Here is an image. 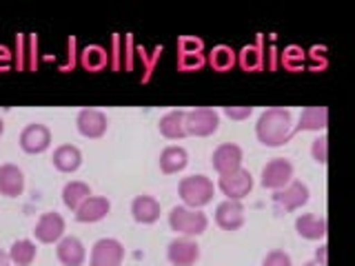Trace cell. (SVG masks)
Wrapping results in <instances>:
<instances>
[{
  "label": "cell",
  "instance_id": "cell-1",
  "mask_svg": "<svg viewBox=\"0 0 355 266\" xmlns=\"http://www.w3.org/2000/svg\"><path fill=\"white\" fill-rule=\"evenodd\" d=\"M255 136L264 147L277 149L293 138V114L284 107H271L255 122Z\"/></svg>",
  "mask_w": 355,
  "mask_h": 266
},
{
  "label": "cell",
  "instance_id": "cell-2",
  "mask_svg": "<svg viewBox=\"0 0 355 266\" xmlns=\"http://www.w3.org/2000/svg\"><path fill=\"white\" fill-rule=\"evenodd\" d=\"M216 193V184L211 177L198 173V175H187L178 184V195H180L182 204L189 209H202L207 206Z\"/></svg>",
  "mask_w": 355,
  "mask_h": 266
},
{
  "label": "cell",
  "instance_id": "cell-3",
  "mask_svg": "<svg viewBox=\"0 0 355 266\" xmlns=\"http://www.w3.org/2000/svg\"><path fill=\"white\" fill-rule=\"evenodd\" d=\"M169 227H171V231L178 233V236L198 238L207 231L209 218L200 209H189V206L180 204L169 211Z\"/></svg>",
  "mask_w": 355,
  "mask_h": 266
},
{
  "label": "cell",
  "instance_id": "cell-4",
  "mask_svg": "<svg viewBox=\"0 0 355 266\" xmlns=\"http://www.w3.org/2000/svg\"><path fill=\"white\" fill-rule=\"evenodd\" d=\"M220 127V114L216 109H209V107H198L187 111L184 116V129H187V136H196V138H207V136H214Z\"/></svg>",
  "mask_w": 355,
  "mask_h": 266
},
{
  "label": "cell",
  "instance_id": "cell-5",
  "mask_svg": "<svg viewBox=\"0 0 355 266\" xmlns=\"http://www.w3.org/2000/svg\"><path fill=\"white\" fill-rule=\"evenodd\" d=\"M218 188L222 191V195H227V200L242 202V200L253 191V175L247 169H238L233 173L220 175L218 177Z\"/></svg>",
  "mask_w": 355,
  "mask_h": 266
},
{
  "label": "cell",
  "instance_id": "cell-6",
  "mask_svg": "<svg viewBox=\"0 0 355 266\" xmlns=\"http://www.w3.org/2000/svg\"><path fill=\"white\" fill-rule=\"evenodd\" d=\"M293 180V162L286 158H273L262 166L260 182L264 188L280 191L288 182Z\"/></svg>",
  "mask_w": 355,
  "mask_h": 266
},
{
  "label": "cell",
  "instance_id": "cell-7",
  "mask_svg": "<svg viewBox=\"0 0 355 266\" xmlns=\"http://www.w3.org/2000/svg\"><path fill=\"white\" fill-rule=\"evenodd\" d=\"M125 262V247L116 238H103L92 247L89 266H122Z\"/></svg>",
  "mask_w": 355,
  "mask_h": 266
},
{
  "label": "cell",
  "instance_id": "cell-8",
  "mask_svg": "<svg viewBox=\"0 0 355 266\" xmlns=\"http://www.w3.org/2000/svg\"><path fill=\"white\" fill-rule=\"evenodd\" d=\"M76 127H78V133L89 140H98L103 138L107 129H109V118L105 111L100 109H80L76 116Z\"/></svg>",
  "mask_w": 355,
  "mask_h": 266
},
{
  "label": "cell",
  "instance_id": "cell-9",
  "mask_svg": "<svg viewBox=\"0 0 355 266\" xmlns=\"http://www.w3.org/2000/svg\"><path fill=\"white\" fill-rule=\"evenodd\" d=\"M20 149L29 153V155H36L42 153L51 147V131L47 125H40V122H31L25 129L20 131Z\"/></svg>",
  "mask_w": 355,
  "mask_h": 266
},
{
  "label": "cell",
  "instance_id": "cell-10",
  "mask_svg": "<svg viewBox=\"0 0 355 266\" xmlns=\"http://www.w3.org/2000/svg\"><path fill=\"white\" fill-rule=\"evenodd\" d=\"M242 160H244L242 147L236 142H222L214 151V155H211V164H214L218 175H227L242 169Z\"/></svg>",
  "mask_w": 355,
  "mask_h": 266
},
{
  "label": "cell",
  "instance_id": "cell-11",
  "mask_svg": "<svg viewBox=\"0 0 355 266\" xmlns=\"http://www.w3.org/2000/svg\"><path fill=\"white\" fill-rule=\"evenodd\" d=\"M200 258V247L196 238H175L166 247V260L173 266H193Z\"/></svg>",
  "mask_w": 355,
  "mask_h": 266
},
{
  "label": "cell",
  "instance_id": "cell-12",
  "mask_svg": "<svg viewBox=\"0 0 355 266\" xmlns=\"http://www.w3.org/2000/svg\"><path fill=\"white\" fill-rule=\"evenodd\" d=\"M33 236L40 244H53V242H60L64 238V218L55 211H47L42 213L33 227Z\"/></svg>",
  "mask_w": 355,
  "mask_h": 266
},
{
  "label": "cell",
  "instance_id": "cell-13",
  "mask_svg": "<svg viewBox=\"0 0 355 266\" xmlns=\"http://www.w3.org/2000/svg\"><path fill=\"white\" fill-rule=\"evenodd\" d=\"M309 197H311L309 186L304 182H300V180H291L284 188L275 191L273 202L280 209H284V211H297V209H302L309 202Z\"/></svg>",
  "mask_w": 355,
  "mask_h": 266
},
{
  "label": "cell",
  "instance_id": "cell-14",
  "mask_svg": "<svg viewBox=\"0 0 355 266\" xmlns=\"http://www.w3.org/2000/svg\"><path fill=\"white\" fill-rule=\"evenodd\" d=\"M216 224L222 231H238L244 227V206L242 202H233V200H225L216 206Z\"/></svg>",
  "mask_w": 355,
  "mask_h": 266
},
{
  "label": "cell",
  "instance_id": "cell-15",
  "mask_svg": "<svg viewBox=\"0 0 355 266\" xmlns=\"http://www.w3.org/2000/svg\"><path fill=\"white\" fill-rule=\"evenodd\" d=\"M111 211V202L103 195H89L85 202L78 206L73 213H76V220L83 222V224H94V222H100L109 215Z\"/></svg>",
  "mask_w": 355,
  "mask_h": 266
},
{
  "label": "cell",
  "instance_id": "cell-16",
  "mask_svg": "<svg viewBox=\"0 0 355 266\" xmlns=\"http://www.w3.org/2000/svg\"><path fill=\"white\" fill-rule=\"evenodd\" d=\"M55 258L62 266H83L87 260V249L76 236H64L55 247Z\"/></svg>",
  "mask_w": 355,
  "mask_h": 266
},
{
  "label": "cell",
  "instance_id": "cell-17",
  "mask_svg": "<svg viewBox=\"0 0 355 266\" xmlns=\"http://www.w3.org/2000/svg\"><path fill=\"white\" fill-rule=\"evenodd\" d=\"M25 191V173L16 164H0V195L18 197Z\"/></svg>",
  "mask_w": 355,
  "mask_h": 266
},
{
  "label": "cell",
  "instance_id": "cell-18",
  "mask_svg": "<svg viewBox=\"0 0 355 266\" xmlns=\"http://www.w3.org/2000/svg\"><path fill=\"white\" fill-rule=\"evenodd\" d=\"M162 206L153 195H136L131 202V215L138 224H153L160 220Z\"/></svg>",
  "mask_w": 355,
  "mask_h": 266
},
{
  "label": "cell",
  "instance_id": "cell-19",
  "mask_svg": "<svg viewBox=\"0 0 355 266\" xmlns=\"http://www.w3.org/2000/svg\"><path fill=\"white\" fill-rule=\"evenodd\" d=\"M295 231H297V236L304 240H324L329 231L327 218L315 215V213H302L295 220Z\"/></svg>",
  "mask_w": 355,
  "mask_h": 266
},
{
  "label": "cell",
  "instance_id": "cell-20",
  "mask_svg": "<svg viewBox=\"0 0 355 266\" xmlns=\"http://www.w3.org/2000/svg\"><path fill=\"white\" fill-rule=\"evenodd\" d=\"M51 162L60 173H73L83 164V151L76 144H60V147H55Z\"/></svg>",
  "mask_w": 355,
  "mask_h": 266
},
{
  "label": "cell",
  "instance_id": "cell-21",
  "mask_svg": "<svg viewBox=\"0 0 355 266\" xmlns=\"http://www.w3.org/2000/svg\"><path fill=\"white\" fill-rule=\"evenodd\" d=\"M160 171L164 175H173V173H180L187 169L189 164V153L184 147H178V144H171V147H164L160 153Z\"/></svg>",
  "mask_w": 355,
  "mask_h": 266
},
{
  "label": "cell",
  "instance_id": "cell-22",
  "mask_svg": "<svg viewBox=\"0 0 355 266\" xmlns=\"http://www.w3.org/2000/svg\"><path fill=\"white\" fill-rule=\"evenodd\" d=\"M329 127V109L327 107H306L300 114V122L293 125V133L297 131H324Z\"/></svg>",
  "mask_w": 355,
  "mask_h": 266
},
{
  "label": "cell",
  "instance_id": "cell-23",
  "mask_svg": "<svg viewBox=\"0 0 355 266\" xmlns=\"http://www.w3.org/2000/svg\"><path fill=\"white\" fill-rule=\"evenodd\" d=\"M184 116H187V111H182V109H175V111H169V114H164L158 122L160 136L166 140H182L187 136Z\"/></svg>",
  "mask_w": 355,
  "mask_h": 266
},
{
  "label": "cell",
  "instance_id": "cell-24",
  "mask_svg": "<svg viewBox=\"0 0 355 266\" xmlns=\"http://www.w3.org/2000/svg\"><path fill=\"white\" fill-rule=\"evenodd\" d=\"M89 195H92V186L83 180H71L62 186V202L69 211H76Z\"/></svg>",
  "mask_w": 355,
  "mask_h": 266
},
{
  "label": "cell",
  "instance_id": "cell-25",
  "mask_svg": "<svg viewBox=\"0 0 355 266\" xmlns=\"http://www.w3.org/2000/svg\"><path fill=\"white\" fill-rule=\"evenodd\" d=\"M7 253H9L11 266H31L38 255V249L31 240H16Z\"/></svg>",
  "mask_w": 355,
  "mask_h": 266
},
{
  "label": "cell",
  "instance_id": "cell-26",
  "mask_svg": "<svg viewBox=\"0 0 355 266\" xmlns=\"http://www.w3.org/2000/svg\"><path fill=\"white\" fill-rule=\"evenodd\" d=\"M209 64L214 66L216 71H229L233 64H236V51L227 44H220L209 55Z\"/></svg>",
  "mask_w": 355,
  "mask_h": 266
},
{
  "label": "cell",
  "instance_id": "cell-27",
  "mask_svg": "<svg viewBox=\"0 0 355 266\" xmlns=\"http://www.w3.org/2000/svg\"><path fill=\"white\" fill-rule=\"evenodd\" d=\"M311 155L318 164H327L329 162V138L327 136H320L313 140L311 144Z\"/></svg>",
  "mask_w": 355,
  "mask_h": 266
},
{
  "label": "cell",
  "instance_id": "cell-28",
  "mask_svg": "<svg viewBox=\"0 0 355 266\" xmlns=\"http://www.w3.org/2000/svg\"><path fill=\"white\" fill-rule=\"evenodd\" d=\"M262 266H293V262H291V255H288L286 251L273 249L271 253H266Z\"/></svg>",
  "mask_w": 355,
  "mask_h": 266
},
{
  "label": "cell",
  "instance_id": "cell-29",
  "mask_svg": "<svg viewBox=\"0 0 355 266\" xmlns=\"http://www.w3.org/2000/svg\"><path fill=\"white\" fill-rule=\"evenodd\" d=\"M180 69L191 71V69H202L205 66V55L202 53H180Z\"/></svg>",
  "mask_w": 355,
  "mask_h": 266
},
{
  "label": "cell",
  "instance_id": "cell-30",
  "mask_svg": "<svg viewBox=\"0 0 355 266\" xmlns=\"http://www.w3.org/2000/svg\"><path fill=\"white\" fill-rule=\"evenodd\" d=\"M205 42L198 38H182L180 40V53H202Z\"/></svg>",
  "mask_w": 355,
  "mask_h": 266
},
{
  "label": "cell",
  "instance_id": "cell-31",
  "mask_svg": "<svg viewBox=\"0 0 355 266\" xmlns=\"http://www.w3.org/2000/svg\"><path fill=\"white\" fill-rule=\"evenodd\" d=\"M225 114L231 118V120H247L251 114H253V109L251 107H225Z\"/></svg>",
  "mask_w": 355,
  "mask_h": 266
},
{
  "label": "cell",
  "instance_id": "cell-32",
  "mask_svg": "<svg viewBox=\"0 0 355 266\" xmlns=\"http://www.w3.org/2000/svg\"><path fill=\"white\" fill-rule=\"evenodd\" d=\"M260 64V53L258 51H255L253 47L249 49H244L242 51V66H244V69H251V66H258Z\"/></svg>",
  "mask_w": 355,
  "mask_h": 266
},
{
  "label": "cell",
  "instance_id": "cell-33",
  "mask_svg": "<svg viewBox=\"0 0 355 266\" xmlns=\"http://www.w3.org/2000/svg\"><path fill=\"white\" fill-rule=\"evenodd\" d=\"M327 249H329L327 244H322V247H318V251H315V260L324 266H327Z\"/></svg>",
  "mask_w": 355,
  "mask_h": 266
},
{
  "label": "cell",
  "instance_id": "cell-34",
  "mask_svg": "<svg viewBox=\"0 0 355 266\" xmlns=\"http://www.w3.org/2000/svg\"><path fill=\"white\" fill-rule=\"evenodd\" d=\"M0 266H11V260H9V253L5 249H0Z\"/></svg>",
  "mask_w": 355,
  "mask_h": 266
},
{
  "label": "cell",
  "instance_id": "cell-35",
  "mask_svg": "<svg viewBox=\"0 0 355 266\" xmlns=\"http://www.w3.org/2000/svg\"><path fill=\"white\" fill-rule=\"evenodd\" d=\"M302 266H324V264H320L318 260H311V262H306V264H302Z\"/></svg>",
  "mask_w": 355,
  "mask_h": 266
},
{
  "label": "cell",
  "instance_id": "cell-36",
  "mask_svg": "<svg viewBox=\"0 0 355 266\" xmlns=\"http://www.w3.org/2000/svg\"><path fill=\"white\" fill-rule=\"evenodd\" d=\"M3 133H5V120L0 118V136H3Z\"/></svg>",
  "mask_w": 355,
  "mask_h": 266
}]
</instances>
